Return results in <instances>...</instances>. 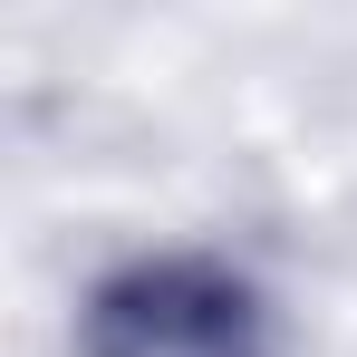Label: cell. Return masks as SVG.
<instances>
[{"instance_id": "obj_1", "label": "cell", "mask_w": 357, "mask_h": 357, "mask_svg": "<svg viewBox=\"0 0 357 357\" xmlns=\"http://www.w3.org/2000/svg\"><path fill=\"white\" fill-rule=\"evenodd\" d=\"M251 299L222 271H135L97 299V357H251Z\"/></svg>"}]
</instances>
